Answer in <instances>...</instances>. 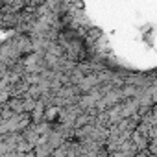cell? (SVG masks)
Returning <instances> with one entry per match:
<instances>
[{"mask_svg": "<svg viewBox=\"0 0 157 157\" xmlns=\"http://www.w3.org/2000/svg\"><path fill=\"white\" fill-rule=\"evenodd\" d=\"M43 115H44V104L37 100V104H35V107L32 109V118H33L35 122H39V120L43 118Z\"/></svg>", "mask_w": 157, "mask_h": 157, "instance_id": "obj_1", "label": "cell"}, {"mask_svg": "<svg viewBox=\"0 0 157 157\" xmlns=\"http://www.w3.org/2000/svg\"><path fill=\"white\" fill-rule=\"evenodd\" d=\"M57 107H44V115H43V118H46V120H54L56 117H57Z\"/></svg>", "mask_w": 157, "mask_h": 157, "instance_id": "obj_2", "label": "cell"}, {"mask_svg": "<svg viewBox=\"0 0 157 157\" xmlns=\"http://www.w3.org/2000/svg\"><path fill=\"white\" fill-rule=\"evenodd\" d=\"M35 104H37V100H33V98H26V100H22V111L32 113V109L35 107Z\"/></svg>", "mask_w": 157, "mask_h": 157, "instance_id": "obj_3", "label": "cell"}, {"mask_svg": "<svg viewBox=\"0 0 157 157\" xmlns=\"http://www.w3.org/2000/svg\"><path fill=\"white\" fill-rule=\"evenodd\" d=\"M8 105H10V111H15V113H21L22 111V102L21 100H10Z\"/></svg>", "mask_w": 157, "mask_h": 157, "instance_id": "obj_4", "label": "cell"}]
</instances>
